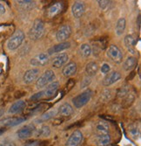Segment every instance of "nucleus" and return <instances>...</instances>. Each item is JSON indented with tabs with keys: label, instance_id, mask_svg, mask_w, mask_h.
<instances>
[{
	"label": "nucleus",
	"instance_id": "1",
	"mask_svg": "<svg viewBox=\"0 0 141 146\" xmlns=\"http://www.w3.org/2000/svg\"><path fill=\"white\" fill-rule=\"evenodd\" d=\"M45 33V24L41 19H35L31 28L29 31V38L31 40H38L42 38Z\"/></svg>",
	"mask_w": 141,
	"mask_h": 146
},
{
	"label": "nucleus",
	"instance_id": "2",
	"mask_svg": "<svg viewBox=\"0 0 141 146\" xmlns=\"http://www.w3.org/2000/svg\"><path fill=\"white\" fill-rule=\"evenodd\" d=\"M24 38H25L24 33L21 30L16 31L9 38V40L7 42V48L10 51H14L18 49L24 42Z\"/></svg>",
	"mask_w": 141,
	"mask_h": 146
},
{
	"label": "nucleus",
	"instance_id": "3",
	"mask_svg": "<svg viewBox=\"0 0 141 146\" xmlns=\"http://www.w3.org/2000/svg\"><path fill=\"white\" fill-rule=\"evenodd\" d=\"M92 94V92L90 89H87L85 92H83L82 94L74 97L72 99V103L74 105V107L77 109L83 108L84 106L86 105L90 102V100H91Z\"/></svg>",
	"mask_w": 141,
	"mask_h": 146
},
{
	"label": "nucleus",
	"instance_id": "4",
	"mask_svg": "<svg viewBox=\"0 0 141 146\" xmlns=\"http://www.w3.org/2000/svg\"><path fill=\"white\" fill-rule=\"evenodd\" d=\"M55 79V74L52 70H46L36 82L37 88H43L53 82Z\"/></svg>",
	"mask_w": 141,
	"mask_h": 146
},
{
	"label": "nucleus",
	"instance_id": "5",
	"mask_svg": "<svg viewBox=\"0 0 141 146\" xmlns=\"http://www.w3.org/2000/svg\"><path fill=\"white\" fill-rule=\"evenodd\" d=\"M107 56L109 59H111L113 62L119 64L123 60V54L120 51V49L115 45H111L107 49Z\"/></svg>",
	"mask_w": 141,
	"mask_h": 146
},
{
	"label": "nucleus",
	"instance_id": "6",
	"mask_svg": "<svg viewBox=\"0 0 141 146\" xmlns=\"http://www.w3.org/2000/svg\"><path fill=\"white\" fill-rule=\"evenodd\" d=\"M71 34V27L69 25H64L60 26L56 33L57 40L59 42H65Z\"/></svg>",
	"mask_w": 141,
	"mask_h": 146
},
{
	"label": "nucleus",
	"instance_id": "7",
	"mask_svg": "<svg viewBox=\"0 0 141 146\" xmlns=\"http://www.w3.org/2000/svg\"><path fill=\"white\" fill-rule=\"evenodd\" d=\"M49 61V56L45 52H40L31 60V64L34 67H44Z\"/></svg>",
	"mask_w": 141,
	"mask_h": 146
},
{
	"label": "nucleus",
	"instance_id": "8",
	"mask_svg": "<svg viewBox=\"0 0 141 146\" xmlns=\"http://www.w3.org/2000/svg\"><path fill=\"white\" fill-rule=\"evenodd\" d=\"M35 131V127L32 124H29L19 129L17 131V136L19 139H27L31 137Z\"/></svg>",
	"mask_w": 141,
	"mask_h": 146
},
{
	"label": "nucleus",
	"instance_id": "9",
	"mask_svg": "<svg viewBox=\"0 0 141 146\" xmlns=\"http://www.w3.org/2000/svg\"><path fill=\"white\" fill-rule=\"evenodd\" d=\"M83 141V134L80 130H75L66 142V146H79Z\"/></svg>",
	"mask_w": 141,
	"mask_h": 146
},
{
	"label": "nucleus",
	"instance_id": "10",
	"mask_svg": "<svg viewBox=\"0 0 141 146\" xmlns=\"http://www.w3.org/2000/svg\"><path fill=\"white\" fill-rule=\"evenodd\" d=\"M38 74H39V69L38 68L29 69L24 73V77H23V81L25 84H31L37 79Z\"/></svg>",
	"mask_w": 141,
	"mask_h": 146
},
{
	"label": "nucleus",
	"instance_id": "11",
	"mask_svg": "<svg viewBox=\"0 0 141 146\" xmlns=\"http://www.w3.org/2000/svg\"><path fill=\"white\" fill-rule=\"evenodd\" d=\"M85 11V4L81 1L75 2L71 7V13L75 19H80L84 15Z\"/></svg>",
	"mask_w": 141,
	"mask_h": 146
},
{
	"label": "nucleus",
	"instance_id": "12",
	"mask_svg": "<svg viewBox=\"0 0 141 146\" xmlns=\"http://www.w3.org/2000/svg\"><path fill=\"white\" fill-rule=\"evenodd\" d=\"M120 78H121V74L119 72H116V71L111 72L108 74H106V76L104 78L103 85L106 87L111 86V85L114 84L115 82H117L118 81H119Z\"/></svg>",
	"mask_w": 141,
	"mask_h": 146
},
{
	"label": "nucleus",
	"instance_id": "13",
	"mask_svg": "<svg viewBox=\"0 0 141 146\" xmlns=\"http://www.w3.org/2000/svg\"><path fill=\"white\" fill-rule=\"evenodd\" d=\"M96 142L98 146H108L111 143V135L109 132H97Z\"/></svg>",
	"mask_w": 141,
	"mask_h": 146
},
{
	"label": "nucleus",
	"instance_id": "14",
	"mask_svg": "<svg viewBox=\"0 0 141 146\" xmlns=\"http://www.w3.org/2000/svg\"><path fill=\"white\" fill-rule=\"evenodd\" d=\"M63 10V4L60 2H56L48 7L46 11V15L48 18H54L58 15Z\"/></svg>",
	"mask_w": 141,
	"mask_h": 146
},
{
	"label": "nucleus",
	"instance_id": "15",
	"mask_svg": "<svg viewBox=\"0 0 141 146\" xmlns=\"http://www.w3.org/2000/svg\"><path fill=\"white\" fill-rule=\"evenodd\" d=\"M58 88H59V82H52V83L47 85V87L45 90H43L44 96L47 98L52 97L58 92Z\"/></svg>",
	"mask_w": 141,
	"mask_h": 146
},
{
	"label": "nucleus",
	"instance_id": "16",
	"mask_svg": "<svg viewBox=\"0 0 141 146\" xmlns=\"http://www.w3.org/2000/svg\"><path fill=\"white\" fill-rule=\"evenodd\" d=\"M68 60H69V57H68L67 54H65V52H64V54H60L53 59L52 67L55 68H59L63 67L64 65H66L67 63Z\"/></svg>",
	"mask_w": 141,
	"mask_h": 146
},
{
	"label": "nucleus",
	"instance_id": "17",
	"mask_svg": "<svg viewBox=\"0 0 141 146\" xmlns=\"http://www.w3.org/2000/svg\"><path fill=\"white\" fill-rule=\"evenodd\" d=\"M137 42H138V38L132 34L126 35L125 38V46L132 52V54H134L135 52V46L137 45Z\"/></svg>",
	"mask_w": 141,
	"mask_h": 146
},
{
	"label": "nucleus",
	"instance_id": "18",
	"mask_svg": "<svg viewBox=\"0 0 141 146\" xmlns=\"http://www.w3.org/2000/svg\"><path fill=\"white\" fill-rule=\"evenodd\" d=\"M25 120H26L25 117H11V118L5 119L1 123L5 127H14V126H17V125L22 123Z\"/></svg>",
	"mask_w": 141,
	"mask_h": 146
},
{
	"label": "nucleus",
	"instance_id": "19",
	"mask_svg": "<svg viewBox=\"0 0 141 146\" xmlns=\"http://www.w3.org/2000/svg\"><path fill=\"white\" fill-rule=\"evenodd\" d=\"M25 107H26V102L24 101H22V100L17 101L16 102H14L10 106V108L9 109V113L10 114L20 113L25 109Z\"/></svg>",
	"mask_w": 141,
	"mask_h": 146
},
{
	"label": "nucleus",
	"instance_id": "20",
	"mask_svg": "<svg viewBox=\"0 0 141 146\" xmlns=\"http://www.w3.org/2000/svg\"><path fill=\"white\" fill-rule=\"evenodd\" d=\"M71 46V44L69 42H60L53 46H52L50 48L48 49V54H57V52H62L64 50H66Z\"/></svg>",
	"mask_w": 141,
	"mask_h": 146
},
{
	"label": "nucleus",
	"instance_id": "21",
	"mask_svg": "<svg viewBox=\"0 0 141 146\" xmlns=\"http://www.w3.org/2000/svg\"><path fill=\"white\" fill-rule=\"evenodd\" d=\"M58 112L62 116H70L71 115L73 114V108L70 103L66 102V103H63L58 108Z\"/></svg>",
	"mask_w": 141,
	"mask_h": 146
},
{
	"label": "nucleus",
	"instance_id": "22",
	"mask_svg": "<svg viewBox=\"0 0 141 146\" xmlns=\"http://www.w3.org/2000/svg\"><path fill=\"white\" fill-rule=\"evenodd\" d=\"M77 72V64L75 62H69L63 68L62 73L66 77H71L74 75Z\"/></svg>",
	"mask_w": 141,
	"mask_h": 146
},
{
	"label": "nucleus",
	"instance_id": "23",
	"mask_svg": "<svg viewBox=\"0 0 141 146\" xmlns=\"http://www.w3.org/2000/svg\"><path fill=\"white\" fill-rule=\"evenodd\" d=\"M137 63H138L137 59L135 57H133V56H130V57H128L125 60V61L124 62L123 68L125 71H131V70H132L136 67Z\"/></svg>",
	"mask_w": 141,
	"mask_h": 146
},
{
	"label": "nucleus",
	"instance_id": "24",
	"mask_svg": "<svg viewBox=\"0 0 141 146\" xmlns=\"http://www.w3.org/2000/svg\"><path fill=\"white\" fill-rule=\"evenodd\" d=\"M98 70V64L96 62H93V61L88 63L86 65V67H85V72H86V74H87V75L89 77L96 75Z\"/></svg>",
	"mask_w": 141,
	"mask_h": 146
},
{
	"label": "nucleus",
	"instance_id": "25",
	"mask_svg": "<svg viewBox=\"0 0 141 146\" xmlns=\"http://www.w3.org/2000/svg\"><path fill=\"white\" fill-rule=\"evenodd\" d=\"M125 26H126V20L125 18H120L116 24V28H115V32H116V34L118 36H121L125 30Z\"/></svg>",
	"mask_w": 141,
	"mask_h": 146
},
{
	"label": "nucleus",
	"instance_id": "26",
	"mask_svg": "<svg viewBox=\"0 0 141 146\" xmlns=\"http://www.w3.org/2000/svg\"><path fill=\"white\" fill-rule=\"evenodd\" d=\"M92 46L87 43L82 44L79 47V54L83 58H88L90 55L92 54Z\"/></svg>",
	"mask_w": 141,
	"mask_h": 146
},
{
	"label": "nucleus",
	"instance_id": "27",
	"mask_svg": "<svg viewBox=\"0 0 141 146\" xmlns=\"http://www.w3.org/2000/svg\"><path fill=\"white\" fill-rule=\"evenodd\" d=\"M128 133L132 139H138L140 136V129L137 124H131L128 127Z\"/></svg>",
	"mask_w": 141,
	"mask_h": 146
},
{
	"label": "nucleus",
	"instance_id": "28",
	"mask_svg": "<svg viewBox=\"0 0 141 146\" xmlns=\"http://www.w3.org/2000/svg\"><path fill=\"white\" fill-rule=\"evenodd\" d=\"M50 134V129L47 125H43L39 129H37L36 132V137H46Z\"/></svg>",
	"mask_w": 141,
	"mask_h": 146
},
{
	"label": "nucleus",
	"instance_id": "29",
	"mask_svg": "<svg viewBox=\"0 0 141 146\" xmlns=\"http://www.w3.org/2000/svg\"><path fill=\"white\" fill-rule=\"evenodd\" d=\"M135 101V96L129 93L125 97H124L123 102H122V107L126 109V108H129L132 106V104Z\"/></svg>",
	"mask_w": 141,
	"mask_h": 146
},
{
	"label": "nucleus",
	"instance_id": "30",
	"mask_svg": "<svg viewBox=\"0 0 141 146\" xmlns=\"http://www.w3.org/2000/svg\"><path fill=\"white\" fill-rule=\"evenodd\" d=\"M56 113H57L56 110H50V111H48V112L43 114V115L37 120V123H39L46 122V121L50 120V119H52V117H54L55 115H56Z\"/></svg>",
	"mask_w": 141,
	"mask_h": 146
},
{
	"label": "nucleus",
	"instance_id": "31",
	"mask_svg": "<svg viewBox=\"0 0 141 146\" xmlns=\"http://www.w3.org/2000/svg\"><path fill=\"white\" fill-rule=\"evenodd\" d=\"M97 132H109V126L105 122H99L96 125Z\"/></svg>",
	"mask_w": 141,
	"mask_h": 146
},
{
	"label": "nucleus",
	"instance_id": "32",
	"mask_svg": "<svg viewBox=\"0 0 141 146\" xmlns=\"http://www.w3.org/2000/svg\"><path fill=\"white\" fill-rule=\"evenodd\" d=\"M100 98L103 102H107L111 98V91L109 89H106L101 93Z\"/></svg>",
	"mask_w": 141,
	"mask_h": 146
},
{
	"label": "nucleus",
	"instance_id": "33",
	"mask_svg": "<svg viewBox=\"0 0 141 146\" xmlns=\"http://www.w3.org/2000/svg\"><path fill=\"white\" fill-rule=\"evenodd\" d=\"M128 94H129V89H128L126 87H122V88H120L118 90V92H117V96L119 97V98H124Z\"/></svg>",
	"mask_w": 141,
	"mask_h": 146
},
{
	"label": "nucleus",
	"instance_id": "34",
	"mask_svg": "<svg viewBox=\"0 0 141 146\" xmlns=\"http://www.w3.org/2000/svg\"><path fill=\"white\" fill-rule=\"evenodd\" d=\"M74 85H75V81H74L73 79L68 80V82H67L66 84L65 89H64V92H65V93H68L70 90L72 89V88L74 87Z\"/></svg>",
	"mask_w": 141,
	"mask_h": 146
},
{
	"label": "nucleus",
	"instance_id": "35",
	"mask_svg": "<svg viewBox=\"0 0 141 146\" xmlns=\"http://www.w3.org/2000/svg\"><path fill=\"white\" fill-rule=\"evenodd\" d=\"M44 96H44V91H39V92L36 93V94H34L33 96H31L30 97V100H31L33 102H37V101L41 100Z\"/></svg>",
	"mask_w": 141,
	"mask_h": 146
},
{
	"label": "nucleus",
	"instance_id": "36",
	"mask_svg": "<svg viewBox=\"0 0 141 146\" xmlns=\"http://www.w3.org/2000/svg\"><path fill=\"white\" fill-rule=\"evenodd\" d=\"M91 82H92L91 77H89V76L84 77L83 80H82V82H81V83H80V88H85L88 87L90 85V83H91Z\"/></svg>",
	"mask_w": 141,
	"mask_h": 146
},
{
	"label": "nucleus",
	"instance_id": "37",
	"mask_svg": "<svg viewBox=\"0 0 141 146\" xmlns=\"http://www.w3.org/2000/svg\"><path fill=\"white\" fill-rule=\"evenodd\" d=\"M98 3L99 7L102 10H104V11H106L107 9V7L109 6V5H110V1H107V0H102V1H98Z\"/></svg>",
	"mask_w": 141,
	"mask_h": 146
},
{
	"label": "nucleus",
	"instance_id": "38",
	"mask_svg": "<svg viewBox=\"0 0 141 146\" xmlns=\"http://www.w3.org/2000/svg\"><path fill=\"white\" fill-rule=\"evenodd\" d=\"M111 70V68H110V66L107 64V63H104L103 65H102V67H101V73L102 74H108Z\"/></svg>",
	"mask_w": 141,
	"mask_h": 146
},
{
	"label": "nucleus",
	"instance_id": "39",
	"mask_svg": "<svg viewBox=\"0 0 141 146\" xmlns=\"http://www.w3.org/2000/svg\"><path fill=\"white\" fill-rule=\"evenodd\" d=\"M17 3L21 5H34V2L30 1V0H26V1H17Z\"/></svg>",
	"mask_w": 141,
	"mask_h": 146
},
{
	"label": "nucleus",
	"instance_id": "40",
	"mask_svg": "<svg viewBox=\"0 0 141 146\" xmlns=\"http://www.w3.org/2000/svg\"><path fill=\"white\" fill-rule=\"evenodd\" d=\"M0 146H16V144L12 141H4L0 143Z\"/></svg>",
	"mask_w": 141,
	"mask_h": 146
},
{
	"label": "nucleus",
	"instance_id": "41",
	"mask_svg": "<svg viewBox=\"0 0 141 146\" xmlns=\"http://www.w3.org/2000/svg\"><path fill=\"white\" fill-rule=\"evenodd\" d=\"M38 145H39V142L38 141H31L24 144V146H38Z\"/></svg>",
	"mask_w": 141,
	"mask_h": 146
},
{
	"label": "nucleus",
	"instance_id": "42",
	"mask_svg": "<svg viewBox=\"0 0 141 146\" xmlns=\"http://www.w3.org/2000/svg\"><path fill=\"white\" fill-rule=\"evenodd\" d=\"M5 6L2 5V4H0V16L5 14Z\"/></svg>",
	"mask_w": 141,
	"mask_h": 146
},
{
	"label": "nucleus",
	"instance_id": "43",
	"mask_svg": "<svg viewBox=\"0 0 141 146\" xmlns=\"http://www.w3.org/2000/svg\"><path fill=\"white\" fill-rule=\"evenodd\" d=\"M137 25H138V29H140V25H141V16H140V14H138V16L137 18Z\"/></svg>",
	"mask_w": 141,
	"mask_h": 146
},
{
	"label": "nucleus",
	"instance_id": "44",
	"mask_svg": "<svg viewBox=\"0 0 141 146\" xmlns=\"http://www.w3.org/2000/svg\"><path fill=\"white\" fill-rule=\"evenodd\" d=\"M134 75H135V72L132 71V72L131 73V75L128 76V77L126 78V80H127V81H131V80H132V78L134 77Z\"/></svg>",
	"mask_w": 141,
	"mask_h": 146
},
{
	"label": "nucleus",
	"instance_id": "45",
	"mask_svg": "<svg viewBox=\"0 0 141 146\" xmlns=\"http://www.w3.org/2000/svg\"><path fill=\"white\" fill-rule=\"evenodd\" d=\"M100 117L101 118H104V119H109V120H112V117H111V116H107V115H100Z\"/></svg>",
	"mask_w": 141,
	"mask_h": 146
},
{
	"label": "nucleus",
	"instance_id": "46",
	"mask_svg": "<svg viewBox=\"0 0 141 146\" xmlns=\"http://www.w3.org/2000/svg\"><path fill=\"white\" fill-rule=\"evenodd\" d=\"M4 113H5V111H4V110H3L2 108H0V118H1V117L3 116V115H4Z\"/></svg>",
	"mask_w": 141,
	"mask_h": 146
},
{
	"label": "nucleus",
	"instance_id": "47",
	"mask_svg": "<svg viewBox=\"0 0 141 146\" xmlns=\"http://www.w3.org/2000/svg\"><path fill=\"white\" fill-rule=\"evenodd\" d=\"M5 129H0V136H2L4 133H5Z\"/></svg>",
	"mask_w": 141,
	"mask_h": 146
},
{
	"label": "nucleus",
	"instance_id": "48",
	"mask_svg": "<svg viewBox=\"0 0 141 146\" xmlns=\"http://www.w3.org/2000/svg\"><path fill=\"white\" fill-rule=\"evenodd\" d=\"M138 75L140 76V68H138Z\"/></svg>",
	"mask_w": 141,
	"mask_h": 146
}]
</instances>
